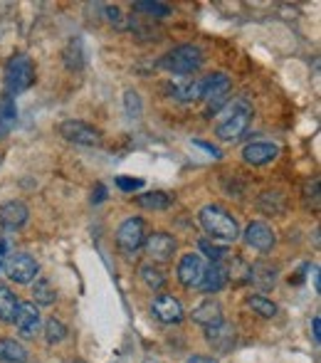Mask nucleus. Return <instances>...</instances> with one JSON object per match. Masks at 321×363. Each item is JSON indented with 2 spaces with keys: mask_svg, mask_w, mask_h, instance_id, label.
<instances>
[{
  "mask_svg": "<svg viewBox=\"0 0 321 363\" xmlns=\"http://www.w3.org/2000/svg\"><path fill=\"white\" fill-rule=\"evenodd\" d=\"M198 220H201L203 230L208 233L210 242L215 240V242L230 245L240 238V225H237V220L220 206H205L201 211V216H198Z\"/></svg>",
  "mask_w": 321,
  "mask_h": 363,
  "instance_id": "obj_1",
  "label": "nucleus"
},
{
  "mask_svg": "<svg viewBox=\"0 0 321 363\" xmlns=\"http://www.w3.org/2000/svg\"><path fill=\"white\" fill-rule=\"evenodd\" d=\"M249 124H252V106L247 101H232L225 104V114L218 121L215 136L220 141H237L247 134Z\"/></svg>",
  "mask_w": 321,
  "mask_h": 363,
  "instance_id": "obj_2",
  "label": "nucleus"
},
{
  "mask_svg": "<svg viewBox=\"0 0 321 363\" xmlns=\"http://www.w3.org/2000/svg\"><path fill=\"white\" fill-rule=\"evenodd\" d=\"M35 82V65L28 55H15L5 65V89L10 96H18L28 91Z\"/></svg>",
  "mask_w": 321,
  "mask_h": 363,
  "instance_id": "obj_3",
  "label": "nucleus"
},
{
  "mask_svg": "<svg viewBox=\"0 0 321 363\" xmlns=\"http://www.w3.org/2000/svg\"><path fill=\"white\" fill-rule=\"evenodd\" d=\"M201 65H203V52L196 45H181V48L171 50L161 60V67L173 74H191L196 69H201Z\"/></svg>",
  "mask_w": 321,
  "mask_h": 363,
  "instance_id": "obj_4",
  "label": "nucleus"
},
{
  "mask_svg": "<svg viewBox=\"0 0 321 363\" xmlns=\"http://www.w3.org/2000/svg\"><path fill=\"white\" fill-rule=\"evenodd\" d=\"M146 223L144 218H126L124 223L119 225L116 230V245L124 255H136L141 247H144V240H146Z\"/></svg>",
  "mask_w": 321,
  "mask_h": 363,
  "instance_id": "obj_5",
  "label": "nucleus"
},
{
  "mask_svg": "<svg viewBox=\"0 0 321 363\" xmlns=\"http://www.w3.org/2000/svg\"><path fill=\"white\" fill-rule=\"evenodd\" d=\"M60 134H62L64 141L69 144H77V146H96L101 141V134L94 129L91 124L79 119H67L60 124Z\"/></svg>",
  "mask_w": 321,
  "mask_h": 363,
  "instance_id": "obj_6",
  "label": "nucleus"
},
{
  "mask_svg": "<svg viewBox=\"0 0 321 363\" xmlns=\"http://www.w3.org/2000/svg\"><path fill=\"white\" fill-rule=\"evenodd\" d=\"M38 272H40L38 259L30 257V255H13V257L5 262V274H8L15 284H33Z\"/></svg>",
  "mask_w": 321,
  "mask_h": 363,
  "instance_id": "obj_7",
  "label": "nucleus"
},
{
  "mask_svg": "<svg viewBox=\"0 0 321 363\" xmlns=\"http://www.w3.org/2000/svg\"><path fill=\"white\" fill-rule=\"evenodd\" d=\"M227 94H230V79L225 74H210L205 77V94L203 99H208V116L218 114L225 106Z\"/></svg>",
  "mask_w": 321,
  "mask_h": 363,
  "instance_id": "obj_8",
  "label": "nucleus"
},
{
  "mask_svg": "<svg viewBox=\"0 0 321 363\" xmlns=\"http://www.w3.org/2000/svg\"><path fill=\"white\" fill-rule=\"evenodd\" d=\"M244 242L249 245L252 250H257V252H272L274 245H277V235H274V230L269 228L267 223H262V220H252V223H247V228H244Z\"/></svg>",
  "mask_w": 321,
  "mask_h": 363,
  "instance_id": "obj_9",
  "label": "nucleus"
},
{
  "mask_svg": "<svg viewBox=\"0 0 321 363\" xmlns=\"http://www.w3.org/2000/svg\"><path fill=\"white\" fill-rule=\"evenodd\" d=\"M15 329L23 339H35L38 331L43 329V316H40V309L33 304V301H20L18 314H15Z\"/></svg>",
  "mask_w": 321,
  "mask_h": 363,
  "instance_id": "obj_10",
  "label": "nucleus"
},
{
  "mask_svg": "<svg viewBox=\"0 0 321 363\" xmlns=\"http://www.w3.org/2000/svg\"><path fill=\"white\" fill-rule=\"evenodd\" d=\"M203 272H205V262H203L201 255H183L181 262H178V282L186 289H198L203 279Z\"/></svg>",
  "mask_w": 321,
  "mask_h": 363,
  "instance_id": "obj_11",
  "label": "nucleus"
},
{
  "mask_svg": "<svg viewBox=\"0 0 321 363\" xmlns=\"http://www.w3.org/2000/svg\"><path fill=\"white\" fill-rule=\"evenodd\" d=\"M277 156H279V146L272 144V141H252V144H247L242 148V161L254 168L267 166V163H272Z\"/></svg>",
  "mask_w": 321,
  "mask_h": 363,
  "instance_id": "obj_12",
  "label": "nucleus"
},
{
  "mask_svg": "<svg viewBox=\"0 0 321 363\" xmlns=\"http://www.w3.org/2000/svg\"><path fill=\"white\" fill-rule=\"evenodd\" d=\"M144 250H146V255L154 259V262H168V259L176 255L178 245H176V240H173L171 235L154 233L151 238L144 240Z\"/></svg>",
  "mask_w": 321,
  "mask_h": 363,
  "instance_id": "obj_13",
  "label": "nucleus"
},
{
  "mask_svg": "<svg viewBox=\"0 0 321 363\" xmlns=\"http://www.w3.org/2000/svg\"><path fill=\"white\" fill-rule=\"evenodd\" d=\"M154 314L156 319L163 321V324H181L186 311H183L181 301L171 294H161L154 299Z\"/></svg>",
  "mask_w": 321,
  "mask_h": 363,
  "instance_id": "obj_14",
  "label": "nucleus"
},
{
  "mask_svg": "<svg viewBox=\"0 0 321 363\" xmlns=\"http://www.w3.org/2000/svg\"><path fill=\"white\" fill-rule=\"evenodd\" d=\"M28 206L23 201H5L0 206V228L5 230H18L28 223Z\"/></svg>",
  "mask_w": 321,
  "mask_h": 363,
  "instance_id": "obj_15",
  "label": "nucleus"
},
{
  "mask_svg": "<svg viewBox=\"0 0 321 363\" xmlns=\"http://www.w3.org/2000/svg\"><path fill=\"white\" fill-rule=\"evenodd\" d=\"M227 287V267L220 262L205 264V272H203V279L198 284V289H203L205 294H218Z\"/></svg>",
  "mask_w": 321,
  "mask_h": 363,
  "instance_id": "obj_16",
  "label": "nucleus"
},
{
  "mask_svg": "<svg viewBox=\"0 0 321 363\" xmlns=\"http://www.w3.org/2000/svg\"><path fill=\"white\" fill-rule=\"evenodd\" d=\"M193 321L201 324L203 329H213L223 321V306L215 299H205L193 309Z\"/></svg>",
  "mask_w": 321,
  "mask_h": 363,
  "instance_id": "obj_17",
  "label": "nucleus"
},
{
  "mask_svg": "<svg viewBox=\"0 0 321 363\" xmlns=\"http://www.w3.org/2000/svg\"><path fill=\"white\" fill-rule=\"evenodd\" d=\"M205 336L218 351H230L232 344H235V331H232V326L225 324V321H220V324L213 326V329H205Z\"/></svg>",
  "mask_w": 321,
  "mask_h": 363,
  "instance_id": "obj_18",
  "label": "nucleus"
},
{
  "mask_svg": "<svg viewBox=\"0 0 321 363\" xmlns=\"http://www.w3.org/2000/svg\"><path fill=\"white\" fill-rule=\"evenodd\" d=\"M0 363H28V351L20 341L0 339Z\"/></svg>",
  "mask_w": 321,
  "mask_h": 363,
  "instance_id": "obj_19",
  "label": "nucleus"
},
{
  "mask_svg": "<svg viewBox=\"0 0 321 363\" xmlns=\"http://www.w3.org/2000/svg\"><path fill=\"white\" fill-rule=\"evenodd\" d=\"M173 96H176L178 101H198L203 99V94H205V79H193V82H186V84L181 86H173Z\"/></svg>",
  "mask_w": 321,
  "mask_h": 363,
  "instance_id": "obj_20",
  "label": "nucleus"
},
{
  "mask_svg": "<svg viewBox=\"0 0 321 363\" xmlns=\"http://www.w3.org/2000/svg\"><path fill=\"white\" fill-rule=\"evenodd\" d=\"M249 279H252V264H247L242 257H235L230 267H227V282H232L235 287H242Z\"/></svg>",
  "mask_w": 321,
  "mask_h": 363,
  "instance_id": "obj_21",
  "label": "nucleus"
},
{
  "mask_svg": "<svg viewBox=\"0 0 321 363\" xmlns=\"http://www.w3.org/2000/svg\"><path fill=\"white\" fill-rule=\"evenodd\" d=\"M33 304L38 306H50L55 304V299H57V291H55L52 282L50 279H35V287H33Z\"/></svg>",
  "mask_w": 321,
  "mask_h": 363,
  "instance_id": "obj_22",
  "label": "nucleus"
},
{
  "mask_svg": "<svg viewBox=\"0 0 321 363\" xmlns=\"http://www.w3.org/2000/svg\"><path fill=\"white\" fill-rule=\"evenodd\" d=\"M139 206L144 211H166V208H171V196L163 191L144 193V196H139Z\"/></svg>",
  "mask_w": 321,
  "mask_h": 363,
  "instance_id": "obj_23",
  "label": "nucleus"
},
{
  "mask_svg": "<svg viewBox=\"0 0 321 363\" xmlns=\"http://www.w3.org/2000/svg\"><path fill=\"white\" fill-rule=\"evenodd\" d=\"M20 299L8 287H0V321H13L18 314Z\"/></svg>",
  "mask_w": 321,
  "mask_h": 363,
  "instance_id": "obj_24",
  "label": "nucleus"
},
{
  "mask_svg": "<svg viewBox=\"0 0 321 363\" xmlns=\"http://www.w3.org/2000/svg\"><path fill=\"white\" fill-rule=\"evenodd\" d=\"M274 279H277V269L269 267V264H254L252 267V279L249 282H257L259 289H272L274 287Z\"/></svg>",
  "mask_w": 321,
  "mask_h": 363,
  "instance_id": "obj_25",
  "label": "nucleus"
},
{
  "mask_svg": "<svg viewBox=\"0 0 321 363\" xmlns=\"http://www.w3.org/2000/svg\"><path fill=\"white\" fill-rule=\"evenodd\" d=\"M247 306L254 311V314L262 316V319H272V316L277 314V304H274V301H269L267 296H262V294H252V296H249Z\"/></svg>",
  "mask_w": 321,
  "mask_h": 363,
  "instance_id": "obj_26",
  "label": "nucleus"
},
{
  "mask_svg": "<svg viewBox=\"0 0 321 363\" xmlns=\"http://www.w3.org/2000/svg\"><path fill=\"white\" fill-rule=\"evenodd\" d=\"M45 339H47V344H60V341H64L67 339V326L62 324L60 319H47L45 321Z\"/></svg>",
  "mask_w": 321,
  "mask_h": 363,
  "instance_id": "obj_27",
  "label": "nucleus"
},
{
  "mask_svg": "<svg viewBox=\"0 0 321 363\" xmlns=\"http://www.w3.org/2000/svg\"><path fill=\"white\" fill-rule=\"evenodd\" d=\"M15 124V109H13V101L5 99L0 101V139L8 136V131L13 129Z\"/></svg>",
  "mask_w": 321,
  "mask_h": 363,
  "instance_id": "obj_28",
  "label": "nucleus"
},
{
  "mask_svg": "<svg viewBox=\"0 0 321 363\" xmlns=\"http://www.w3.org/2000/svg\"><path fill=\"white\" fill-rule=\"evenodd\" d=\"M141 279H144L146 287H151V289H163V284H166L163 272L159 267H151V264H144V267H141Z\"/></svg>",
  "mask_w": 321,
  "mask_h": 363,
  "instance_id": "obj_29",
  "label": "nucleus"
},
{
  "mask_svg": "<svg viewBox=\"0 0 321 363\" xmlns=\"http://www.w3.org/2000/svg\"><path fill=\"white\" fill-rule=\"evenodd\" d=\"M136 10H141V13H149V15H156V18H168V15L173 13L171 5L166 3H151V0H141V3L134 5Z\"/></svg>",
  "mask_w": 321,
  "mask_h": 363,
  "instance_id": "obj_30",
  "label": "nucleus"
},
{
  "mask_svg": "<svg viewBox=\"0 0 321 363\" xmlns=\"http://www.w3.org/2000/svg\"><path fill=\"white\" fill-rule=\"evenodd\" d=\"M124 106H126V114H129L131 119H139L141 109H144V104H141V96L136 94L134 89H126L124 91Z\"/></svg>",
  "mask_w": 321,
  "mask_h": 363,
  "instance_id": "obj_31",
  "label": "nucleus"
},
{
  "mask_svg": "<svg viewBox=\"0 0 321 363\" xmlns=\"http://www.w3.org/2000/svg\"><path fill=\"white\" fill-rule=\"evenodd\" d=\"M198 247H201V252H203V255H208V257L215 259V262L223 257V255H225V250L218 247V245H213L210 240H201V242H198Z\"/></svg>",
  "mask_w": 321,
  "mask_h": 363,
  "instance_id": "obj_32",
  "label": "nucleus"
},
{
  "mask_svg": "<svg viewBox=\"0 0 321 363\" xmlns=\"http://www.w3.org/2000/svg\"><path fill=\"white\" fill-rule=\"evenodd\" d=\"M116 186L121 188L124 193H134V191H139L141 186H144V181L141 178H129V176H119L116 178Z\"/></svg>",
  "mask_w": 321,
  "mask_h": 363,
  "instance_id": "obj_33",
  "label": "nucleus"
},
{
  "mask_svg": "<svg viewBox=\"0 0 321 363\" xmlns=\"http://www.w3.org/2000/svg\"><path fill=\"white\" fill-rule=\"evenodd\" d=\"M193 144H196V146H201L203 151H205V153H210L213 158H220V151H215V148H213L210 144H205V141H193Z\"/></svg>",
  "mask_w": 321,
  "mask_h": 363,
  "instance_id": "obj_34",
  "label": "nucleus"
},
{
  "mask_svg": "<svg viewBox=\"0 0 321 363\" xmlns=\"http://www.w3.org/2000/svg\"><path fill=\"white\" fill-rule=\"evenodd\" d=\"M321 319L319 316H314V321H312V331H314V344H321Z\"/></svg>",
  "mask_w": 321,
  "mask_h": 363,
  "instance_id": "obj_35",
  "label": "nucleus"
},
{
  "mask_svg": "<svg viewBox=\"0 0 321 363\" xmlns=\"http://www.w3.org/2000/svg\"><path fill=\"white\" fill-rule=\"evenodd\" d=\"M188 363H218L215 359H210V356H191Z\"/></svg>",
  "mask_w": 321,
  "mask_h": 363,
  "instance_id": "obj_36",
  "label": "nucleus"
},
{
  "mask_svg": "<svg viewBox=\"0 0 321 363\" xmlns=\"http://www.w3.org/2000/svg\"><path fill=\"white\" fill-rule=\"evenodd\" d=\"M104 196H106V188H104V186H96V196H94V203L104 201Z\"/></svg>",
  "mask_w": 321,
  "mask_h": 363,
  "instance_id": "obj_37",
  "label": "nucleus"
},
{
  "mask_svg": "<svg viewBox=\"0 0 321 363\" xmlns=\"http://www.w3.org/2000/svg\"><path fill=\"white\" fill-rule=\"evenodd\" d=\"M146 363H156V361H146Z\"/></svg>",
  "mask_w": 321,
  "mask_h": 363,
  "instance_id": "obj_38",
  "label": "nucleus"
}]
</instances>
